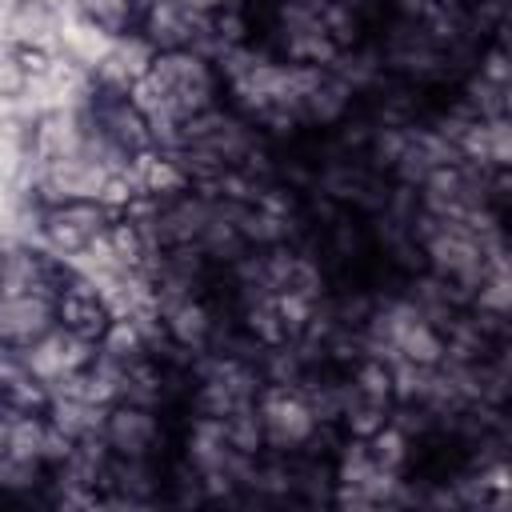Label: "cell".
Wrapping results in <instances>:
<instances>
[{
    "mask_svg": "<svg viewBox=\"0 0 512 512\" xmlns=\"http://www.w3.org/2000/svg\"><path fill=\"white\" fill-rule=\"evenodd\" d=\"M144 4H148V0H80L84 16H88L96 28L112 32V36H124V32H132V28L140 24V12H144Z\"/></svg>",
    "mask_w": 512,
    "mask_h": 512,
    "instance_id": "obj_9",
    "label": "cell"
},
{
    "mask_svg": "<svg viewBox=\"0 0 512 512\" xmlns=\"http://www.w3.org/2000/svg\"><path fill=\"white\" fill-rule=\"evenodd\" d=\"M356 396H368V400H384V404H392V396H396V368L392 364H384L380 356H364L360 364H356V376H352V384H348Z\"/></svg>",
    "mask_w": 512,
    "mask_h": 512,
    "instance_id": "obj_10",
    "label": "cell"
},
{
    "mask_svg": "<svg viewBox=\"0 0 512 512\" xmlns=\"http://www.w3.org/2000/svg\"><path fill=\"white\" fill-rule=\"evenodd\" d=\"M256 412H260V424H264V444L300 448L316 432V420H312L304 396L288 384H272V388L256 392Z\"/></svg>",
    "mask_w": 512,
    "mask_h": 512,
    "instance_id": "obj_2",
    "label": "cell"
},
{
    "mask_svg": "<svg viewBox=\"0 0 512 512\" xmlns=\"http://www.w3.org/2000/svg\"><path fill=\"white\" fill-rule=\"evenodd\" d=\"M116 212H108L100 200H56L48 212H44V240L72 256V252H88L96 240H104V228Z\"/></svg>",
    "mask_w": 512,
    "mask_h": 512,
    "instance_id": "obj_1",
    "label": "cell"
},
{
    "mask_svg": "<svg viewBox=\"0 0 512 512\" xmlns=\"http://www.w3.org/2000/svg\"><path fill=\"white\" fill-rule=\"evenodd\" d=\"M52 312H56V324L88 344H100V336L108 332L112 324V308L108 300L88 284V280H64L56 292H52Z\"/></svg>",
    "mask_w": 512,
    "mask_h": 512,
    "instance_id": "obj_3",
    "label": "cell"
},
{
    "mask_svg": "<svg viewBox=\"0 0 512 512\" xmlns=\"http://www.w3.org/2000/svg\"><path fill=\"white\" fill-rule=\"evenodd\" d=\"M140 28L164 52V48H192V40L208 28V20L188 0H148L140 12Z\"/></svg>",
    "mask_w": 512,
    "mask_h": 512,
    "instance_id": "obj_6",
    "label": "cell"
},
{
    "mask_svg": "<svg viewBox=\"0 0 512 512\" xmlns=\"http://www.w3.org/2000/svg\"><path fill=\"white\" fill-rule=\"evenodd\" d=\"M12 56H16V64H20L28 76H44V72H48V52H44L40 44H32V40H20V44L12 48Z\"/></svg>",
    "mask_w": 512,
    "mask_h": 512,
    "instance_id": "obj_15",
    "label": "cell"
},
{
    "mask_svg": "<svg viewBox=\"0 0 512 512\" xmlns=\"http://www.w3.org/2000/svg\"><path fill=\"white\" fill-rule=\"evenodd\" d=\"M40 480V460H20L0 452V492H28Z\"/></svg>",
    "mask_w": 512,
    "mask_h": 512,
    "instance_id": "obj_12",
    "label": "cell"
},
{
    "mask_svg": "<svg viewBox=\"0 0 512 512\" xmlns=\"http://www.w3.org/2000/svg\"><path fill=\"white\" fill-rule=\"evenodd\" d=\"M368 456H372V464H376L380 472L396 476V472L404 468V460H408V436L388 420L376 436H368Z\"/></svg>",
    "mask_w": 512,
    "mask_h": 512,
    "instance_id": "obj_11",
    "label": "cell"
},
{
    "mask_svg": "<svg viewBox=\"0 0 512 512\" xmlns=\"http://www.w3.org/2000/svg\"><path fill=\"white\" fill-rule=\"evenodd\" d=\"M140 184H144V192L152 200H172V196H184L192 188V180H188V172H184V164L176 156H152V160H144V180Z\"/></svg>",
    "mask_w": 512,
    "mask_h": 512,
    "instance_id": "obj_8",
    "label": "cell"
},
{
    "mask_svg": "<svg viewBox=\"0 0 512 512\" xmlns=\"http://www.w3.org/2000/svg\"><path fill=\"white\" fill-rule=\"evenodd\" d=\"M100 436L108 440V448L116 456H140L148 460L156 436H160V424H156V412L148 404H132V400H112L104 408V420H100Z\"/></svg>",
    "mask_w": 512,
    "mask_h": 512,
    "instance_id": "obj_4",
    "label": "cell"
},
{
    "mask_svg": "<svg viewBox=\"0 0 512 512\" xmlns=\"http://www.w3.org/2000/svg\"><path fill=\"white\" fill-rule=\"evenodd\" d=\"M388 420H392V404H384V400H368V396H356V392L348 388V400H344L340 424L348 428V436H352V440H368V436H376Z\"/></svg>",
    "mask_w": 512,
    "mask_h": 512,
    "instance_id": "obj_7",
    "label": "cell"
},
{
    "mask_svg": "<svg viewBox=\"0 0 512 512\" xmlns=\"http://www.w3.org/2000/svg\"><path fill=\"white\" fill-rule=\"evenodd\" d=\"M52 328H56L52 296H40V292H4L0 296V344L32 348Z\"/></svg>",
    "mask_w": 512,
    "mask_h": 512,
    "instance_id": "obj_5",
    "label": "cell"
},
{
    "mask_svg": "<svg viewBox=\"0 0 512 512\" xmlns=\"http://www.w3.org/2000/svg\"><path fill=\"white\" fill-rule=\"evenodd\" d=\"M24 84H28V72L16 64V56H12V52H0V96H4V100H12V96H20V92H24Z\"/></svg>",
    "mask_w": 512,
    "mask_h": 512,
    "instance_id": "obj_14",
    "label": "cell"
},
{
    "mask_svg": "<svg viewBox=\"0 0 512 512\" xmlns=\"http://www.w3.org/2000/svg\"><path fill=\"white\" fill-rule=\"evenodd\" d=\"M48 24H52V8L44 0H16V8H12V32H20L28 40V36L44 32Z\"/></svg>",
    "mask_w": 512,
    "mask_h": 512,
    "instance_id": "obj_13",
    "label": "cell"
}]
</instances>
